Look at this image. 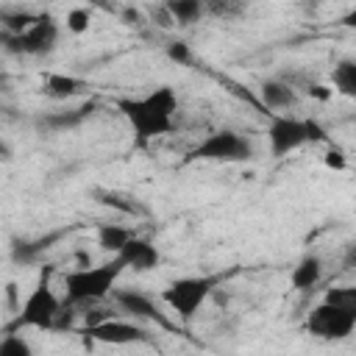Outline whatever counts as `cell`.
<instances>
[{
  "label": "cell",
  "mask_w": 356,
  "mask_h": 356,
  "mask_svg": "<svg viewBox=\"0 0 356 356\" xmlns=\"http://www.w3.org/2000/svg\"><path fill=\"white\" fill-rule=\"evenodd\" d=\"M320 278H323V261H320V256H303V259L292 267V273H289V284H292L295 289H300V292L317 286Z\"/></svg>",
  "instance_id": "cell-13"
},
{
  "label": "cell",
  "mask_w": 356,
  "mask_h": 356,
  "mask_svg": "<svg viewBox=\"0 0 356 356\" xmlns=\"http://www.w3.org/2000/svg\"><path fill=\"white\" fill-rule=\"evenodd\" d=\"M323 300L337 303L339 309H345V312L356 320V284H350V286H334V289H328V292H325V298H323Z\"/></svg>",
  "instance_id": "cell-18"
},
{
  "label": "cell",
  "mask_w": 356,
  "mask_h": 356,
  "mask_svg": "<svg viewBox=\"0 0 356 356\" xmlns=\"http://www.w3.org/2000/svg\"><path fill=\"white\" fill-rule=\"evenodd\" d=\"M325 164L334 167V170H342V167H345V156H342L339 150H328V153H325Z\"/></svg>",
  "instance_id": "cell-22"
},
{
  "label": "cell",
  "mask_w": 356,
  "mask_h": 356,
  "mask_svg": "<svg viewBox=\"0 0 356 356\" xmlns=\"http://www.w3.org/2000/svg\"><path fill=\"white\" fill-rule=\"evenodd\" d=\"M250 159H253V142L228 128L209 134L186 153V161H217V164H242Z\"/></svg>",
  "instance_id": "cell-3"
},
{
  "label": "cell",
  "mask_w": 356,
  "mask_h": 356,
  "mask_svg": "<svg viewBox=\"0 0 356 356\" xmlns=\"http://www.w3.org/2000/svg\"><path fill=\"white\" fill-rule=\"evenodd\" d=\"M259 92H261V103L273 111H286V108L298 106V92L284 81H264L259 86Z\"/></svg>",
  "instance_id": "cell-12"
},
{
  "label": "cell",
  "mask_w": 356,
  "mask_h": 356,
  "mask_svg": "<svg viewBox=\"0 0 356 356\" xmlns=\"http://www.w3.org/2000/svg\"><path fill=\"white\" fill-rule=\"evenodd\" d=\"M125 264L114 256L111 261L95 264V267H78L64 275V292L67 303H92L103 300L108 292H114V284L120 281Z\"/></svg>",
  "instance_id": "cell-2"
},
{
  "label": "cell",
  "mask_w": 356,
  "mask_h": 356,
  "mask_svg": "<svg viewBox=\"0 0 356 356\" xmlns=\"http://www.w3.org/2000/svg\"><path fill=\"white\" fill-rule=\"evenodd\" d=\"M331 92L356 100V61L353 58H345V61L334 64V70H331Z\"/></svg>",
  "instance_id": "cell-14"
},
{
  "label": "cell",
  "mask_w": 356,
  "mask_h": 356,
  "mask_svg": "<svg viewBox=\"0 0 356 356\" xmlns=\"http://www.w3.org/2000/svg\"><path fill=\"white\" fill-rule=\"evenodd\" d=\"M0 356H33V348H31V342L25 337L8 331L3 337V342H0Z\"/></svg>",
  "instance_id": "cell-19"
},
{
  "label": "cell",
  "mask_w": 356,
  "mask_h": 356,
  "mask_svg": "<svg viewBox=\"0 0 356 356\" xmlns=\"http://www.w3.org/2000/svg\"><path fill=\"white\" fill-rule=\"evenodd\" d=\"M117 108L125 117V122L131 125L136 145H147L150 139H159L172 131L178 97H175L172 86H156L142 97H120Z\"/></svg>",
  "instance_id": "cell-1"
},
{
  "label": "cell",
  "mask_w": 356,
  "mask_h": 356,
  "mask_svg": "<svg viewBox=\"0 0 356 356\" xmlns=\"http://www.w3.org/2000/svg\"><path fill=\"white\" fill-rule=\"evenodd\" d=\"M89 337L103 342V345H134V342H145L147 334L142 325L131 323V320H103L89 325Z\"/></svg>",
  "instance_id": "cell-9"
},
{
  "label": "cell",
  "mask_w": 356,
  "mask_h": 356,
  "mask_svg": "<svg viewBox=\"0 0 356 356\" xmlns=\"http://www.w3.org/2000/svg\"><path fill=\"white\" fill-rule=\"evenodd\" d=\"M134 239V231L131 228H125V225H114V222H106V225H100L97 228V245L103 248V250H108V253H120L128 242Z\"/></svg>",
  "instance_id": "cell-15"
},
{
  "label": "cell",
  "mask_w": 356,
  "mask_h": 356,
  "mask_svg": "<svg viewBox=\"0 0 356 356\" xmlns=\"http://www.w3.org/2000/svg\"><path fill=\"white\" fill-rule=\"evenodd\" d=\"M267 142H270V153L275 159L286 156V153H295L298 147L309 145L312 136H309V120H300V117H289V114H275L267 125Z\"/></svg>",
  "instance_id": "cell-8"
},
{
  "label": "cell",
  "mask_w": 356,
  "mask_h": 356,
  "mask_svg": "<svg viewBox=\"0 0 356 356\" xmlns=\"http://www.w3.org/2000/svg\"><path fill=\"white\" fill-rule=\"evenodd\" d=\"M342 25H345V28H353V31H356V8H350V11H348V14L342 17Z\"/></svg>",
  "instance_id": "cell-23"
},
{
  "label": "cell",
  "mask_w": 356,
  "mask_h": 356,
  "mask_svg": "<svg viewBox=\"0 0 356 356\" xmlns=\"http://www.w3.org/2000/svg\"><path fill=\"white\" fill-rule=\"evenodd\" d=\"M111 295H114V300L120 303V309H122L125 314L142 317V320H156V323L167 325V317L159 312V306H156L147 295H142L139 289H114Z\"/></svg>",
  "instance_id": "cell-11"
},
{
  "label": "cell",
  "mask_w": 356,
  "mask_h": 356,
  "mask_svg": "<svg viewBox=\"0 0 356 356\" xmlns=\"http://www.w3.org/2000/svg\"><path fill=\"white\" fill-rule=\"evenodd\" d=\"M83 86H86V83L78 81V78H72V75H47V81H44V92H47L50 97H56V100L81 95Z\"/></svg>",
  "instance_id": "cell-17"
},
{
  "label": "cell",
  "mask_w": 356,
  "mask_h": 356,
  "mask_svg": "<svg viewBox=\"0 0 356 356\" xmlns=\"http://www.w3.org/2000/svg\"><path fill=\"white\" fill-rule=\"evenodd\" d=\"M214 286H217V278H214V275H186V278H178V281L167 284V286L161 289V300H164L184 323H189V320L200 312V306L211 298Z\"/></svg>",
  "instance_id": "cell-4"
},
{
  "label": "cell",
  "mask_w": 356,
  "mask_h": 356,
  "mask_svg": "<svg viewBox=\"0 0 356 356\" xmlns=\"http://www.w3.org/2000/svg\"><path fill=\"white\" fill-rule=\"evenodd\" d=\"M3 42H6V50H11V53L47 56V53H53L56 44H58V25H56V19H53L50 14H39L36 22H33L28 31H22V33H17V36L6 33Z\"/></svg>",
  "instance_id": "cell-7"
},
{
  "label": "cell",
  "mask_w": 356,
  "mask_h": 356,
  "mask_svg": "<svg viewBox=\"0 0 356 356\" xmlns=\"http://www.w3.org/2000/svg\"><path fill=\"white\" fill-rule=\"evenodd\" d=\"M117 259L125 264V270L147 273V270L159 267L161 253H159V248H156L150 239H145V236H134V239H131V242L117 253Z\"/></svg>",
  "instance_id": "cell-10"
},
{
  "label": "cell",
  "mask_w": 356,
  "mask_h": 356,
  "mask_svg": "<svg viewBox=\"0 0 356 356\" xmlns=\"http://www.w3.org/2000/svg\"><path fill=\"white\" fill-rule=\"evenodd\" d=\"M312 95H314V97H320V100H325L331 92H325V86H312Z\"/></svg>",
  "instance_id": "cell-24"
},
{
  "label": "cell",
  "mask_w": 356,
  "mask_h": 356,
  "mask_svg": "<svg viewBox=\"0 0 356 356\" xmlns=\"http://www.w3.org/2000/svg\"><path fill=\"white\" fill-rule=\"evenodd\" d=\"M61 314V300L50 286V270L42 273V278L36 281V286L28 292V298L19 306L17 323L14 325H25V328H53L56 320Z\"/></svg>",
  "instance_id": "cell-5"
},
{
  "label": "cell",
  "mask_w": 356,
  "mask_h": 356,
  "mask_svg": "<svg viewBox=\"0 0 356 356\" xmlns=\"http://www.w3.org/2000/svg\"><path fill=\"white\" fill-rule=\"evenodd\" d=\"M89 22H92V17H89L86 8H72V11L67 14V31H72V33L89 31Z\"/></svg>",
  "instance_id": "cell-20"
},
{
  "label": "cell",
  "mask_w": 356,
  "mask_h": 356,
  "mask_svg": "<svg viewBox=\"0 0 356 356\" xmlns=\"http://www.w3.org/2000/svg\"><path fill=\"white\" fill-rule=\"evenodd\" d=\"M167 11L172 17V22L178 25H192L197 22L203 14H206V6L200 0H170L167 3Z\"/></svg>",
  "instance_id": "cell-16"
},
{
  "label": "cell",
  "mask_w": 356,
  "mask_h": 356,
  "mask_svg": "<svg viewBox=\"0 0 356 356\" xmlns=\"http://www.w3.org/2000/svg\"><path fill=\"white\" fill-rule=\"evenodd\" d=\"M167 56L172 58V61H178V64H189V44L186 42H172V44H167Z\"/></svg>",
  "instance_id": "cell-21"
},
{
  "label": "cell",
  "mask_w": 356,
  "mask_h": 356,
  "mask_svg": "<svg viewBox=\"0 0 356 356\" xmlns=\"http://www.w3.org/2000/svg\"><path fill=\"white\" fill-rule=\"evenodd\" d=\"M345 264H348V267H350V264H356V248H353V250L348 253V259H345Z\"/></svg>",
  "instance_id": "cell-25"
},
{
  "label": "cell",
  "mask_w": 356,
  "mask_h": 356,
  "mask_svg": "<svg viewBox=\"0 0 356 356\" xmlns=\"http://www.w3.org/2000/svg\"><path fill=\"white\" fill-rule=\"evenodd\" d=\"M356 328V320L339 309L337 303H328V300H320L309 314H306V331L314 337V339H323V342H339V339H348Z\"/></svg>",
  "instance_id": "cell-6"
}]
</instances>
